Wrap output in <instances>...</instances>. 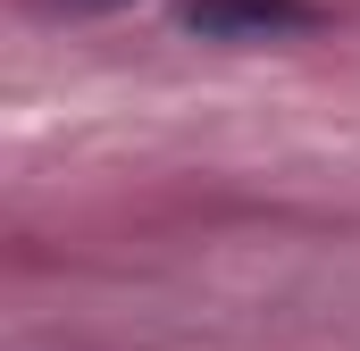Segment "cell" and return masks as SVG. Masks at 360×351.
<instances>
[{"mask_svg":"<svg viewBox=\"0 0 360 351\" xmlns=\"http://www.w3.org/2000/svg\"><path fill=\"white\" fill-rule=\"evenodd\" d=\"M176 25L201 42H285L319 25V0H184Z\"/></svg>","mask_w":360,"mask_h":351,"instance_id":"6da1fadb","label":"cell"},{"mask_svg":"<svg viewBox=\"0 0 360 351\" xmlns=\"http://www.w3.org/2000/svg\"><path fill=\"white\" fill-rule=\"evenodd\" d=\"M51 17H109V8H134V0H42Z\"/></svg>","mask_w":360,"mask_h":351,"instance_id":"7a4b0ae2","label":"cell"}]
</instances>
